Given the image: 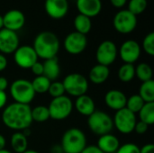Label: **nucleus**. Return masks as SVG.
<instances>
[{
    "label": "nucleus",
    "mask_w": 154,
    "mask_h": 153,
    "mask_svg": "<svg viewBox=\"0 0 154 153\" xmlns=\"http://www.w3.org/2000/svg\"><path fill=\"white\" fill-rule=\"evenodd\" d=\"M31 110L29 105L15 102L10 104L2 113L3 124L7 128L15 131L28 129L32 123Z\"/></svg>",
    "instance_id": "obj_1"
},
{
    "label": "nucleus",
    "mask_w": 154,
    "mask_h": 153,
    "mask_svg": "<svg viewBox=\"0 0 154 153\" xmlns=\"http://www.w3.org/2000/svg\"><path fill=\"white\" fill-rule=\"evenodd\" d=\"M32 48L38 58L46 60L57 56L60 50V41L54 32H42L35 37Z\"/></svg>",
    "instance_id": "obj_2"
},
{
    "label": "nucleus",
    "mask_w": 154,
    "mask_h": 153,
    "mask_svg": "<svg viewBox=\"0 0 154 153\" xmlns=\"http://www.w3.org/2000/svg\"><path fill=\"white\" fill-rule=\"evenodd\" d=\"M87 147L85 133L79 128L67 130L61 139V150L65 153H81Z\"/></svg>",
    "instance_id": "obj_3"
},
{
    "label": "nucleus",
    "mask_w": 154,
    "mask_h": 153,
    "mask_svg": "<svg viewBox=\"0 0 154 153\" xmlns=\"http://www.w3.org/2000/svg\"><path fill=\"white\" fill-rule=\"evenodd\" d=\"M10 94L15 103L29 105L35 96V92L31 81L19 78L14 80L10 87Z\"/></svg>",
    "instance_id": "obj_4"
},
{
    "label": "nucleus",
    "mask_w": 154,
    "mask_h": 153,
    "mask_svg": "<svg viewBox=\"0 0 154 153\" xmlns=\"http://www.w3.org/2000/svg\"><path fill=\"white\" fill-rule=\"evenodd\" d=\"M88 125L93 133L99 136L110 133L114 128V123L111 116L106 112L97 110L88 116Z\"/></svg>",
    "instance_id": "obj_5"
},
{
    "label": "nucleus",
    "mask_w": 154,
    "mask_h": 153,
    "mask_svg": "<svg viewBox=\"0 0 154 153\" xmlns=\"http://www.w3.org/2000/svg\"><path fill=\"white\" fill-rule=\"evenodd\" d=\"M65 92L71 96L79 97L86 95L88 89V80L79 73H70L62 81Z\"/></svg>",
    "instance_id": "obj_6"
},
{
    "label": "nucleus",
    "mask_w": 154,
    "mask_h": 153,
    "mask_svg": "<svg viewBox=\"0 0 154 153\" xmlns=\"http://www.w3.org/2000/svg\"><path fill=\"white\" fill-rule=\"evenodd\" d=\"M48 109L50 112V118L61 121L70 115L73 110V103L69 96L64 95L60 97L52 98Z\"/></svg>",
    "instance_id": "obj_7"
},
{
    "label": "nucleus",
    "mask_w": 154,
    "mask_h": 153,
    "mask_svg": "<svg viewBox=\"0 0 154 153\" xmlns=\"http://www.w3.org/2000/svg\"><path fill=\"white\" fill-rule=\"evenodd\" d=\"M136 115L126 107L116 112L113 123L114 126L123 134H129L134 132L136 124Z\"/></svg>",
    "instance_id": "obj_8"
},
{
    "label": "nucleus",
    "mask_w": 154,
    "mask_h": 153,
    "mask_svg": "<svg viewBox=\"0 0 154 153\" xmlns=\"http://www.w3.org/2000/svg\"><path fill=\"white\" fill-rule=\"evenodd\" d=\"M113 24L116 32L122 34H128L136 28L137 17L127 9L121 10L115 15Z\"/></svg>",
    "instance_id": "obj_9"
},
{
    "label": "nucleus",
    "mask_w": 154,
    "mask_h": 153,
    "mask_svg": "<svg viewBox=\"0 0 154 153\" xmlns=\"http://www.w3.org/2000/svg\"><path fill=\"white\" fill-rule=\"evenodd\" d=\"M117 54L118 50L116 43L112 41L106 40L98 45L96 51V59L98 64L108 67L116 61Z\"/></svg>",
    "instance_id": "obj_10"
},
{
    "label": "nucleus",
    "mask_w": 154,
    "mask_h": 153,
    "mask_svg": "<svg viewBox=\"0 0 154 153\" xmlns=\"http://www.w3.org/2000/svg\"><path fill=\"white\" fill-rule=\"evenodd\" d=\"M14 60L15 64L21 69H28L38 61V56L32 46L23 45L19 46L14 52Z\"/></svg>",
    "instance_id": "obj_11"
},
{
    "label": "nucleus",
    "mask_w": 154,
    "mask_h": 153,
    "mask_svg": "<svg viewBox=\"0 0 154 153\" xmlns=\"http://www.w3.org/2000/svg\"><path fill=\"white\" fill-rule=\"evenodd\" d=\"M88 45L87 36L78 32H72L69 33L63 41L65 50L71 55H79L82 53Z\"/></svg>",
    "instance_id": "obj_12"
},
{
    "label": "nucleus",
    "mask_w": 154,
    "mask_h": 153,
    "mask_svg": "<svg viewBox=\"0 0 154 153\" xmlns=\"http://www.w3.org/2000/svg\"><path fill=\"white\" fill-rule=\"evenodd\" d=\"M142 49L140 44L134 40H127L121 45L119 55L125 63L134 64L141 56Z\"/></svg>",
    "instance_id": "obj_13"
},
{
    "label": "nucleus",
    "mask_w": 154,
    "mask_h": 153,
    "mask_svg": "<svg viewBox=\"0 0 154 153\" xmlns=\"http://www.w3.org/2000/svg\"><path fill=\"white\" fill-rule=\"evenodd\" d=\"M19 47V37L15 32L3 28L0 30V52L2 54L14 53Z\"/></svg>",
    "instance_id": "obj_14"
},
{
    "label": "nucleus",
    "mask_w": 154,
    "mask_h": 153,
    "mask_svg": "<svg viewBox=\"0 0 154 153\" xmlns=\"http://www.w3.org/2000/svg\"><path fill=\"white\" fill-rule=\"evenodd\" d=\"M4 28L17 32L21 30L25 23V16L23 13L17 9H12L7 11L3 16Z\"/></svg>",
    "instance_id": "obj_15"
},
{
    "label": "nucleus",
    "mask_w": 154,
    "mask_h": 153,
    "mask_svg": "<svg viewBox=\"0 0 154 153\" xmlns=\"http://www.w3.org/2000/svg\"><path fill=\"white\" fill-rule=\"evenodd\" d=\"M44 8L47 14L55 20L63 18L69 11L68 0H45Z\"/></svg>",
    "instance_id": "obj_16"
},
{
    "label": "nucleus",
    "mask_w": 154,
    "mask_h": 153,
    "mask_svg": "<svg viewBox=\"0 0 154 153\" xmlns=\"http://www.w3.org/2000/svg\"><path fill=\"white\" fill-rule=\"evenodd\" d=\"M126 101L127 97L125 94L117 89H111L105 96L106 105L116 112L125 108L126 106Z\"/></svg>",
    "instance_id": "obj_17"
},
{
    "label": "nucleus",
    "mask_w": 154,
    "mask_h": 153,
    "mask_svg": "<svg viewBox=\"0 0 154 153\" xmlns=\"http://www.w3.org/2000/svg\"><path fill=\"white\" fill-rule=\"evenodd\" d=\"M77 8L80 14L92 18L100 14L102 2L101 0H77Z\"/></svg>",
    "instance_id": "obj_18"
},
{
    "label": "nucleus",
    "mask_w": 154,
    "mask_h": 153,
    "mask_svg": "<svg viewBox=\"0 0 154 153\" xmlns=\"http://www.w3.org/2000/svg\"><path fill=\"white\" fill-rule=\"evenodd\" d=\"M96 146L103 153H116L120 146V142L116 135L106 133L99 137Z\"/></svg>",
    "instance_id": "obj_19"
},
{
    "label": "nucleus",
    "mask_w": 154,
    "mask_h": 153,
    "mask_svg": "<svg viewBox=\"0 0 154 153\" xmlns=\"http://www.w3.org/2000/svg\"><path fill=\"white\" fill-rule=\"evenodd\" d=\"M76 110L82 115L89 116L96 111V105L92 97L88 95H83L77 97L75 101Z\"/></svg>",
    "instance_id": "obj_20"
},
{
    "label": "nucleus",
    "mask_w": 154,
    "mask_h": 153,
    "mask_svg": "<svg viewBox=\"0 0 154 153\" xmlns=\"http://www.w3.org/2000/svg\"><path fill=\"white\" fill-rule=\"evenodd\" d=\"M109 75H110L109 67L97 64L90 69L88 78L92 83L96 85H100V84L105 83L107 80V78H109Z\"/></svg>",
    "instance_id": "obj_21"
},
{
    "label": "nucleus",
    "mask_w": 154,
    "mask_h": 153,
    "mask_svg": "<svg viewBox=\"0 0 154 153\" xmlns=\"http://www.w3.org/2000/svg\"><path fill=\"white\" fill-rule=\"evenodd\" d=\"M43 76L51 80H56L60 73L59 60L57 57L46 60L43 63Z\"/></svg>",
    "instance_id": "obj_22"
},
{
    "label": "nucleus",
    "mask_w": 154,
    "mask_h": 153,
    "mask_svg": "<svg viewBox=\"0 0 154 153\" xmlns=\"http://www.w3.org/2000/svg\"><path fill=\"white\" fill-rule=\"evenodd\" d=\"M10 143L14 152L23 153L26 150H28L27 149L28 148L27 137L21 132H16L11 136Z\"/></svg>",
    "instance_id": "obj_23"
},
{
    "label": "nucleus",
    "mask_w": 154,
    "mask_h": 153,
    "mask_svg": "<svg viewBox=\"0 0 154 153\" xmlns=\"http://www.w3.org/2000/svg\"><path fill=\"white\" fill-rule=\"evenodd\" d=\"M74 27L76 29V32L87 35L92 28L91 18L79 14L74 19Z\"/></svg>",
    "instance_id": "obj_24"
},
{
    "label": "nucleus",
    "mask_w": 154,
    "mask_h": 153,
    "mask_svg": "<svg viewBox=\"0 0 154 153\" xmlns=\"http://www.w3.org/2000/svg\"><path fill=\"white\" fill-rule=\"evenodd\" d=\"M142 99L145 103H152L154 102V81L149 80L146 82H143L138 94Z\"/></svg>",
    "instance_id": "obj_25"
},
{
    "label": "nucleus",
    "mask_w": 154,
    "mask_h": 153,
    "mask_svg": "<svg viewBox=\"0 0 154 153\" xmlns=\"http://www.w3.org/2000/svg\"><path fill=\"white\" fill-rule=\"evenodd\" d=\"M117 75L122 82H131L135 77V67L134 66V64L125 63L119 68Z\"/></svg>",
    "instance_id": "obj_26"
},
{
    "label": "nucleus",
    "mask_w": 154,
    "mask_h": 153,
    "mask_svg": "<svg viewBox=\"0 0 154 153\" xmlns=\"http://www.w3.org/2000/svg\"><path fill=\"white\" fill-rule=\"evenodd\" d=\"M135 76L142 82H146L152 79L153 71L152 67L145 62H142L135 68Z\"/></svg>",
    "instance_id": "obj_27"
},
{
    "label": "nucleus",
    "mask_w": 154,
    "mask_h": 153,
    "mask_svg": "<svg viewBox=\"0 0 154 153\" xmlns=\"http://www.w3.org/2000/svg\"><path fill=\"white\" fill-rule=\"evenodd\" d=\"M140 121L145 123L147 125H152L154 124V102L145 103L143 108L139 112Z\"/></svg>",
    "instance_id": "obj_28"
},
{
    "label": "nucleus",
    "mask_w": 154,
    "mask_h": 153,
    "mask_svg": "<svg viewBox=\"0 0 154 153\" xmlns=\"http://www.w3.org/2000/svg\"><path fill=\"white\" fill-rule=\"evenodd\" d=\"M31 83H32V86L35 93L44 94V93L48 92V89L50 87L51 81L42 75V76L35 77V78Z\"/></svg>",
    "instance_id": "obj_29"
},
{
    "label": "nucleus",
    "mask_w": 154,
    "mask_h": 153,
    "mask_svg": "<svg viewBox=\"0 0 154 153\" xmlns=\"http://www.w3.org/2000/svg\"><path fill=\"white\" fill-rule=\"evenodd\" d=\"M31 114L32 122L35 121L38 123H43L50 119V112L48 106H37L33 107L31 110Z\"/></svg>",
    "instance_id": "obj_30"
},
{
    "label": "nucleus",
    "mask_w": 154,
    "mask_h": 153,
    "mask_svg": "<svg viewBox=\"0 0 154 153\" xmlns=\"http://www.w3.org/2000/svg\"><path fill=\"white\" fill-rule=\"evenodd\" d=\"M145 102L142 99V97L139 95H133L129 98H127L125 107L134 114H136L140 112Z\"/></svg>",
    "instance_id": "obj_31"
},
{
    "label": "nucleus",
    "mask_w": 154,
    "mask_h": 153,
    "mask_svg": "<svg viewBox=\"0 0 154 153\" xmlns=\"http://www.w3.org/2000/svg\"><path fill=\"white\" fill-rule=\"evenodd\" d=\"M147 0H130L128 5V11L134 15L143 14L147 8Z\"/></svg>",
    "instance_id": "obj_32"
},
{
    "label": "nucleus",
    "mask_w": 154,
    "mask_h": 153,
    "mask_svg": "<svg viewBox=\"0 0 154 153\" xmlns=\"http://www.w3.org/2000/svg\"><path fill=\"white\" fill-rule=\"evenodd\" d=\"M48 93L50 94V96L52 98H56V97H60V96H64V94L66 92H65V88H64L62 82L53 81L50 85V87L48 89Z\"/></svg>",
    "instance_id": "obj_33"
},
{
    "label": "nucleus",
    "mask_w": 154,
    "mask_h": 153,
    "mask_svg": "<svg viewBox=\"0 0 154 153\" xmlns=\"http://www.w3.org/2000/svg\"><path fill=\"white\" fill-rule=\"evenodd\" d=\"M143 49L150 56L154 55V32L148 33L143 41Z\"/></svg>",
    "instance_id": "obj_34"
},
{
    "label": "nucleus",
    "mask_w": 154,
    "mask_h": 153,
    "mask_svg": "<svg viewBox=\"0 0 154 153\" xmlns=\"http://www.w3.org/2000/svg\"><path fill=\"white\" fill-rule=\"evenodd\" d=\"M116 153H140V148L135 143L128 142L120 145Z\"/></svg>",
    "instance_id": "obj_35"
},
{
    "label": "nucleus",
    "mask_w": 154,
    "mask_h": 153,
    "mask_svg": "<svg viewBox=\"0 0 154 153\" xmlns=\"http://www.w3.org/2000/svg\"><path fill=\"white\" fill-rule=\"evenodd\" d=\"M148 128H149V125H147L145 123H143L142 121H138L135 124L134 131L138 134H143L148 131Z\"/></svg>",
    "instance_id": "obj_36"
},
{
    "label": "nucleus",
    "mask_w": 154,
    "mask_h": 153,
    "mask_svg": "<svg viewBox=\"0 0 154 153\" xmlns=\"http://www.w3.org/2000/svg\"><path fill=\"white\" fill-rule=\"evenodd\" d=\"M32 73L38 77V76H42L43 75V64L40 61H36L31 68Z\"/></svg>",
    "instance_id": "obj_37"
},
{
    "label": "nucleus",
    "mask_w": 154,
    "mask_h": 153,
    "mask_svg": "<svg viewBox=\"0 0 154 153\" xmlns=\"http://www.w3.org/2000/svg\"><path fill=\"white\" fill-rule=\"evenodd\" d=\"M81 153H103L96 145H89L87 146Z\"/></svg>",
    "instance_id": "obj_38"
},
{
    "label": "nucleus",
    "mask_w": 154,
    "mask_h": 153,
    "mask_svg": "<svg viewBox=\"0 0 154 153\" xmlns=\"http://www.w3.org/2000/svg\"><path fill=\"white\" fill-rule=\"evenodd\" d=\"M140 153H154V145L152 143H147L140 149Z\"/></svg>",
    "instance_id": "obj_39"
},
{
    "label": "nucleus",
    "mask_w": 154,
    "mask_h": 153,
    "mask_svg": "<svg viewBox=\"0 0 154 153\" xmlns=\"http://www.w3.org/2000/svg\"><path fill=\"white\" fill-rule=\"evenodd\" d=\"M6 102H7V95H6L5 91L0 90V109L5 107Z\"/></svg>",
    "instance_id": "obj_40"
},
{
    "label": "nucleus",
    "mask_w": 154,
    "mask_h": 153,
    "mask_svg": "<svg viewBox=\"0 0 154 153\" xmlns=\"http://www.w3.org/2000/svg\"><path fill=\"white\" fill-rule=\"evenodd\" d=\"M7 67V59L2 53H0V71H3Z\"/></svg>",
    "instance_id": "obj_41"
},
{
    "label": "nucleus",
    "mask_w": 154,
    "mask_h": 153,
    "mask_svg": "<svg viewBox=\"0 0 154 153\" xmlns=\"http://www.w3.org/2000/svg\"><path fill=\"white\" fill-rule=\"evenodd\" d=\"M8 87V80L5 77H0V90L5 91V89Z\"/></svg>",
    "instance_id": "obj_42"
},
{
    "label": "nucleus",
    "mask_w": 154,
    "mask_h": 153,
    "mask_svg": "<svg viewBox=\"0 0 154 153\" xmlns=\"http://www.w3.org/2000/svg\"><path fill=\"white\" fill-rule=\"evenodd\" d=\"M111 4L116 7V8H121L123 6H125V5L126 4L127 0H110Z\"/></svg>",
    "instance_id": "obj_43"
},
{
    "label": "nucleus",
    "mask_w": 154,
    "mask_h": 153,
    "mask_svg": "<svg viewBox=\"0 0 154 153\" xmlns=\"http://www.w3.org/2000/svg\"><path fill=\"white\" fill-rule=\"evenodd\" d=\"M5 145H6V141H5V138L4 135L0 134V151L1 150H4L5 148Z\"/></svg>",
    "instance_id": "obj_44"
},
{
    "label": "nucleus",
    "mask_w": 154,
    "mask_h": 153,
    "mask_svg": "<svg viewBox=\"0 0 154 153\" xmlns=\"http://www.w3.org/2000/svg\"><path fill=\"white\" fill-rule=\"evenodd\" d=\"M4 28V23H3V16L0 15V30Z\"/></svg>",
    "instance_id": "obj_45"
},
{
    "label": "nucleus",
    "mask_w": 154,
    "mask_h": 153,
    "mask_svg": "<svg viewBox=\"0 0 154 153\" xmlns=\"http://www.w3.org/2000/svg\"><path fill=\"white\" fill-rule=\"evenodd\" d=\"M23 153H39L38 151H33V150H26Z\"/></svg>",
    "instance_id": "obj_46"
},
{
    "label": "nucleus",
    "mask_w": 154,
    "mask_h": 153,
    "mask_svg": "<svg viewBox=\"0 0 154 153\" xmlns=\"http://www.w3.org/2000/svg\"><path fill=\"white\" fill-rule=\"evenodd\" d=\"M0 153H12V152H11V151H9L8 150L4 149V150H1V151H0Z\"/></svg>",
    "instance_id": "obj_47"
},
{
    "label": "nucleus",
    "mask_w": 154,
    "mask_h": 153,
    "mask_svg": "<svg viewBox=\"0 0 154 153\" xmlns=\"http://www.w3.org/2000/svg\"><path fill=\"white\" fill-rule=\"evenodd\" d=\"M60 153H65V152H63V151H62V152H60Z\"/></svg>",
    "instance_id": "obj_48"
}]
</instances>
